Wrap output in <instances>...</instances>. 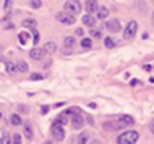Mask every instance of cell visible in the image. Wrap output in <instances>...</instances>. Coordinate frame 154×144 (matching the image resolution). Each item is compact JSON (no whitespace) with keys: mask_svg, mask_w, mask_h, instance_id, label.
<instances>
[{"mask_svg":"<svg viewBox=\"0 0 154 144\" xmlns=\"http://www.w3.org/2000/svg\"><path fill=\"white\" fill-rule=\"evenodd\" d=\"M55 122L61 124V125H65V124L67 123V119H66V118H64V117H60L59 119H58L57 121H55Z\"/></svg>","mask_w":154,"mask_h":144,"instance_id":"obj_31","label":"cell"},{"mask_svg":"<svg viewBox=\"0 0 154 144\" xmlns=\"http://www.w3.org/2000/svg\"><path fill=\"white\" fill-rule=\"evenodd\" d=\"M71 124H72V127L75 128V130H80V128L83 127L84 119L82 117L81 113H75V114L71 115Z\"/></svg>","mask_w":154,"mask_h":144,"instance_id":"obj_7","label":"cell"},{"mask_svg":"<svg viewBox=\"0 0 154 144\" xmlns=\"http://www.w3.org/2000/svg\"><path fill=\"white\" fill-rule=\"evenodd\" d=\"M0 143H2V140H1V139H0Z\"/></svg>","mask_w":154,"mask_h":144,"instance_id":"obj_41","label":"cell"},{"mask_svg":"<svg viewBox=\"0 0 154 144\" xmlns=\"http://www.w3.org/2000/svg\"><path fill=\"white\" fill-rule=\"evenodd\" d=\"M64 103H58V104H56V107H59V106H62Z\"/></svg>","mask_w":154,"mask_h":144,"instance_id":"obj_38","label":"cell"},{"mask_svg":"<svg viewBox=\"0 0 154 144\" xmlns=\"http://www.w3.org/2000/svg\"><path fill=\"white\" fill-rule=\"evenodd\" d=\"M56 18L59 22L63 23V24L66 25H71L75 22V16H72V14H69V13H64V12H59L56 15Z\"/></svg>","mask_w":154,"mask_h":144,"instance_id":"obj_4","label":"cell"},{"mask_svg":"<svg viewBox=\"0 0 154 144\" xmlns=\"http://www.w3.org/2000/svg\"><path fill=\"white\" fill-rule=\"evenodd\" d=\"M88 139H89V135H88V133L83 132L79 136V140H78V142L81 143V144H85V143H87Z\"/></svg>","mask_w":154,"mask_h":144,"instance_id":"obj_20","label":"cell"},{"mask_svg":"<svg viewBox=\"0 0 154 144\" xmlns=\"http://www.w3.org/2000/svg\"><path fill=\"white\" fill-rule=\"evenodd\" d=\"M75 34H77V35H83L84 32H83V30H82V29H77V30H75Z\"/></svg>","mask_w":154,"mask_h":144,"instance_id":"obj_34","label":"cell"},{"mask_svg":"<svg viewBox=\"0 0 154 144\" xmlns=\"http://www.w3.org/2000/svg\"><path fill=\"white\" fill-rule=\"evenodd\" d=\"M12 8H13V0H5L4 6H3L4 13H10L11 10H12Z\"/></svg>","mask_w":154,"mask_h":144,"instance_id":"obj_22","label":"cell"},{"mask_svg":"<svg viewBox=\"0 0 154 144\" xmlns=\"http://www.w3.org/2000/svg\"><path fill=\"white\" fill-rule=\"evenodd\" d=\"M89 34H90V36L93 37V38H95V39H100V38L102 37L101 30H97V29L90 30H89Z\"/></svg>","mask_w":154,"mask_h":144,"instance_id":"obj_24","label":"cell"},{"mask_svg":"<svg viewBox=\"0 0 154 144\" xmlns=\"http://www.w3.org/2000/svg\"><path fill=\"white\" fill-rule=\"evenodd\" d=\"M104 44H105V46L107 49H113L116 46V44H114V42L112 41V39L110 37H106L105 40H104Z\"/></svg>","mask_w":154,"mask_h":144,"instance_id":"obj_23","label":"cell"},{"mask_svg":"<svg viewBox=\"0 0 154 144\" xmlns=\"http://www.w3.org/2000/svg\"><path fill=\"white\" fill-rule=\"evenodd\" d=\"M11 122H12V124L15 126H18V125H21V124H22V120H21V118L17 114L12 115V117H11Z\"/></svg>","mask_w":154,"mask_h":144,"instance_id":"obj_19","label":"cell"},{"mask_svg":"<svg viewBox=\"0 0 154 144\" xmlns=\"http://www.w3.org/2000/svg\"><path fill=\"white\" fill-rule=\"evenodd\" d=\"M49 110V106L48 105H43L42 108H41V114L42 115H46Z\"/></svg>","mask_w":154,"mask_h":144,"instance_id":"obj_32","label":"cell"},{"mask_svg":"<svg viewBox=\"0 0 154 144\" xmlns=\"http://www.w3.org/2000/svg\"><path fill=\"white\" fill-rule=\"evenodd\" d=\"M77 44V40L72 36H68L64 39V45L66 47H75Z\"/></svg>","mask_w":154,"mask_h":144,"instance_id":"obj_18","label":"cell"},{"mask_svg":"<svg viewBox=\"0 0 154 144\" xmlns=\"http://www.w3.org/2000/svg\"><path fill=\"white\" fill-rule=\"evenodd\" d=\"M51 134H53V137L56 141H62L65 137V132L62 125L57 122H55L51 126Z\"/></svg>","mask_w":154,"mask_h":144,"instance_id":"obj_5","label":"cell"},{"mask_svg":"<svg viewBox=\"0 0 154 144\" xmlns=\"http://www.w3.org/2000/svg\"><path fill=\"white\" fill-rule=\"evenodd\" d=\"M116 120L119 122H121L125 127L128 125H132V124H134V119L128 115H120V116H118V117H116Z\"/></svg>","mask_w":154,"mask_h":144,"instance_id":"obj_10","label":"cell"},{"mask_svg":"<svg viewBox=\"0 0 154 144\" xmlns=\"http://www.w3.org/2000/svg\"><path fill=\"white\" fill-rule=\"evenodd\" d=\"M150 130H151V133L154 135V121L151 122V124H150Z\"/></svg>","mask_w":154,"mask_h":144,"instance_id":"obj_35","label":"cell"},{"mask_svg":"<svg viewBox=\"0 0 154 144\" xmlns=\"http://www.w3.org/2000/svg\"><path fill=\"white\" fill-rule=\"evenodd\" d=\"M140 135L136 130H127L118 137L119 144H134L137 142Z\"/></svg>","mask_w":154,"mask_h":144,"instance_id":"obj_1","label":"cell"},{"mask_svg":"<svg viewBox=\"0 0 154 144\" xmlns=\"http://www.w3.org/2000/svg\"><path fill=\"white\" fill-rule=\"evenodd\" d=\"M64 10L69 14L78 15L81 13L82 6L79 0H67L64 4Z\"/></svg>","mask_w":154,"mask_h":144,"instance_id":"obj_2","label":"cell"},{"mask_svg":"<svg viewBox=\"0 0 154 144\" xmlns=\"http://www.w3.org/2000/svg\"><path fill=\"white\" fill-rule=\"evenodd\" d=\"M82 21H83V23L86 25V27H94L95 23H97V21H95V19L93 18L90 14L88 15H85V16H83V18H82Z\"/></svg>","mask_w":154,"mask_h":144,"instance_id":"obj_11","label":"cell"},{"mask_svg":"<svg viewBox=\"0 0 154 144\" xmlns=\"http://www.w3.org/2000/svg\"><path fill=\"white\" fill-rule=\"evenodd\" d=\"M19 41H20V43L22 45H24L25 43H26V41H27V39L29 38V35L27 34V33H24V32H22V33H20L19 34Z\"/></svg>","mask_w":154,"mask_h":144,"instance_id":"obj_21","label":"cell"},{"mask_svg":"<svg viewBox=\"0 0 154 144\" xmlns=\"http://www.w3.org/2000/svg\"><path fill=\"white\" fill-rule=\"evenodd\" d=\"M43 49H44V51L46 52V53L54 54L56 51H57V44H56L55 42H51V41H49V42L45 43L44 46H43Z\"/></svg>","mask_w":154,"mask_h":144,"instance_id":"obj_14","label":"cell"},{"mask_svg":"<svg viewBox=\"0 0 154 144\" xmlns=\"http://www.w3.org/2000/svg\"><path fill=\"white\" fill-rule=\"evenodd\" d=\"M65 113H66L67 115H72V114H75V113H81V110H80L79 107H70Z\"/></svg>","mask_w":154,"mask_h":144,"instance_id":"obj_28","label":"cell"},{"mask_svg":"<svg viewBox=\"0 0 154 144\" xmlns=\"http://www.w3.org/2000/svg\"><path fill=\"white\" fill-rule=\"evenodd\" d=\"M145 69H149V71H150V69H151V66H150V65H145Z\"/></svg>","mask_w":154,"mask_h":144,"instance_id":"obj_37","label":"cell"},{"mask_svg":"<svg viewBox=\"0 0 154 144\" xmlns=\"http://www.w3.org/2000/svg\"><path fill=\"white\" fill-rule=\"evenodd\" d=\"M104 27L111 33H119L122 30L121 23L118 19H111V20L107 21L106 23H104Z\"/></svg>","mask_w":154,"mask_h":144,"instance_id":"obj_6","label":"cell"},{"mask_svg":"<svg viewBox=\"0 0 154 144\" xmlns=\"http://www.w3.org/2000/svg\"><path fill=\"white\" fill-rule=\"evenodd\" d=\"M32 36H34L32 43H34V45H37L39 43V40H40V35H39V32L35 29H32Z\"/></svg>","mask_w":154,"mask_h":144,"instance_id":"obj_25","label":"cell"},{"mask_svg":"<svg viewBox=\"0 0 154 144\" xmlns=\"http://www.w3.org/2000/svg\"><path fill=\"white\" fill-rule=\"evenodd\" d=\"M31 6L35 10L40 8L42 6V1L41 0H31Z\"/></svg>","mask_w":154,"mask_h":144,"instance_id":"obj_26","label":"cell"},{"mask_svg":"<svg viewBox=\"0 0 154 144\" xmlns=\"http://www.w3.org/2000/svg\"><path fill=\"white\" fill-rule=\"evenodd\" d=\"M45 51L42 49H39V47H35L29 52V57L34 60H42L44 58Z\"/></svg>","mask_w":154,"mask_h":144,"instance_id":"obj_8","label":"cell"},{"mask_svg":"<svg viewBox=\"0 0 154 144\" xmlns=\"http://www.w3.org/2000/svg\"><path fill=\"white\" fill-rule=\"evenodd\" d=\"M31 79L34 80V81H40V80H43V76L40 75V74H32L31 75Z\"/></svg>","mask_w":154,"mask_h":144,"instance_id":"obj_29","label":"cell"},{"mask_svg":"<svg viewBox=\"0 0 154 144\" xmlns=\"http://www.w3.org/2000/svg\"><path fill=\"white\" fill-rule=\"evenodd\" d=\"M88 106H90V107H91V108H95V107H97L94 103H90V104H88Z\"/></svg>","mask_w":154,"mask_h":144,"instance_id":"obj_36","label":"cell"},{"mask_svg":"<svg viewBox=\"0 0 154 144\" xmlns=\"http://www.w3.org/2000/svg\"><path fill=\"white\" fill-rule=\"evenodd\" d=\"M95 13H97V18L99 19H106L109 16V11H108V8H106L105 6H101L100 8H97Z\"/></svg>","mask_w":154,"mask_h":144,"instance_id":"obj_13","label":"cell"},{"mask_svg":"<svg viewBox=\"0 0 154 144\" xmlns=\"http://www.w3.org/2000/svg\"><path fill=\"white\" fill-rule=\"evenodd\" d=\"M16 69H18L19 72H21V73H25V72L29 69V64H27L24 60H19L16 65Z\"/></svg>","mask_w":154,"mask_h":144,"instance_id":"obj_16","label":"cell"},{"mask_svg":"<svg viewBox=\"0 0 154 144\" xmlns=\"http://www.w3.org/2000/svg\"><path fill=\"white\" fill-rule=\"evenodd\" d=\"M2 117V114H1V113H0V118H1Z\"/></svg>","mask_w":154,"mask_h":144,"instance_id":"obj_40","label":"cell"},{"mask_svg":"<svg viewBox=\"0 0 154 144\" xmlns=\"http://www.w3.org/2000/svg\"><path fill=\"white\" fill-rule=\"evenodd\" d=\"M150 82H151V83H154V78L153 77L150 78Z\"/></svg>","mask_w":154,"mask_h":144,"instance_id":"obj_39","label":"cell"},{"mask_svg":"<svg viewBox=\"0 0 154 144\" xmlns=\"http://www.w3.org/2000/svg\"><path fill=\"white\" fill-rule=\"evenodd\" d=\"M24 136L26 137V139L29 140H32L34 138V132H32V127L29 121L24 124Z\"/></svg>","mask_w":154,"mask_h":144,"instance_id":"obj_12","label":"cell"},{"mask_svg":"<svg viewBox=\"0 0 154 144\" xmlns=\"http://www.w3.org/2000/svg\"><path fill=\"white\" fill-rule=\"evenodd\" d=\"M8 139H10V137H8V135L5 133V134L3 135V138L1 139V140H2V143H5V144L10 143V140H8Z\"/></svg>","mask_w":154,"mask_h":144,"instance_id":"obj_33","label":"cell"},{"mask_svg":"<svg viewBox=\"0 0 154 144\" xmlns=\"http://www.w3.org/2000/svg\"><path fill=\"white\" fill-rule=\"evenodd\" d=\"M92 44V41L90 38H84L83 40L81 41V45L83 47H90Z\"/></svg>","mask_w":154,"mask_h":144,"instance_id":"obj_27","label":"cell"},{"mask_svg":"<svg viewBox=\"0 0 154 144\" xmlns=\"http://www.w3.org/2000/svg\"><path fill=\"white\" fill-rule=\"evenodd\" d=\"M85 8H86V12L91 15L93 13L97 12V10L99 8V3H97V0H86Z\"/></svg>","mask_w":154,"mask_h":144,"instance_id":"obj_9","label":"cell"},{"mask_svg":"<svg viewBox=\"0 0 154 144\" xmlns=\"http://www.w3.org/2000/svg\"><path fill=\"white\" fill-rule=\"evenodd\" d=\"M137 32V22L135 20L130 21L127 24L126 29L124 30V38L125 39H132L134 38V36L136 35Z\"/></svg>","mask_w":154,"mask_h":144,"instance_id":"obj_3","label":"cell"},{"mask_svg":"<svg viewBox=\"0 0 154 144\" xmlns=\"http://www.w3.org/2000/svg\"><path fill=\"white\" fill-rule=\"evenodd\" d=\"M5 69L10 75H15L16 74V65L12 62V61H6L5 62Z\"/></svg>","mask_w":154,"mask_h":144,"instance_id":"obj_17","label":"cell"},{"mask_svg":"<svg viewBox=\"0 0 154 144\" xmlns=\"http://www.w3.org/2000/svg\"><path fill=\"white\" fill-rule=\"evenodd\" d=\"M37 21L35 20V19H25V20H23L22 21V25L24 27H26V29H36V27H37Z\"/></svg>","mask_w":154,"mask_h":144,"instance_id":"obj_15","label":"cell"},{"mask_svg":"<svg viewBox=\"0 0 154 144\" xmlns=\"http://www.w3.org/2000/svg\"><path fill=\"white\" fill-rule=\"evenodd\" d=\"M15 144H20L22 142V140H21V135L20 134H15L14 135V141H13Z\"/></svg>","mask_w":154,"mask_h":144,"instance_id":"obj_30","label":"cell"}]
</instances>
